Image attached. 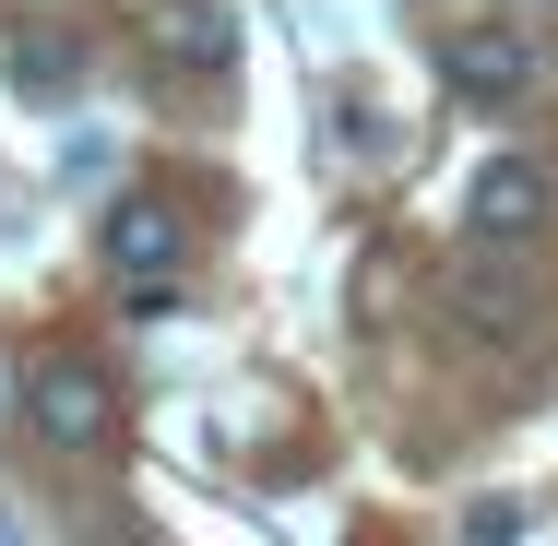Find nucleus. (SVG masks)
Instances as JSON below:
<instances>
[{"instance_id": "1", "label": "nucleus", "mask_w": 558, "mask_h": 546, "mask_svg": "<svg viewBox=\"0 0 558 546\" xmlns=\"http://www.w3.org/2000/svg\"><path fill=\"white\" fill-rule=\"evenodd\" d=\"M24 428L48 439V451H96V439L119 428L108 368H96V356H72V344H60V356H36V368H24Z\"/></svg>"}, {"instance_id": "2", "label": "nucleus", "mask_w": 558, "mask_h": 546, "mask_svg": "<svg viewBox=\"0 0 558 546\" xmlns=\"http://www.w3.org/2000/svg\"><path fill=\"white\" fill-rule=\"evenodd\" d=\"M463 215H475V238H487V250L547 238V226H558V179H547V155H487V167H475V191H463Z\"/></svg>"}, {"instance_id": "3", "label": "nucleus", "mask_w": 558, "mask_h": 546, "mask_svg": "<svg viewBox=\"0 0 558 546\" xmlns=\"http://www.w3.org/2000/svg\"><path fill=\"white\" fill-rule=\"evenodd\" d=\"M179 262H191V215L167 203V191H131V203H108V274L119 286H179Z\"/></svg>"}, {"instance_id": "4", "label": "nucleus", "mask_w": 558, "mask_h": 546, "mask_svg": "<svg viewBox=\"0 0 558 546\" xmlns=\"http://www.w3.org/2000/svg\"><path fill=\"white\" fill-rule=\"evenodd\" d=\"M440 72H451V96H463V108H523V96L547 84V60H535L511 24H463V36L440 48Z\"/></svg>"}, {"instance_id": "5", "label": "nucleus", "mask_w": 558, "mask_h": 546, "mask_svg": "<svg viewBox=\"0 0 558 546\" xmlns=\"http://www.w3.org/2000/svg\"><path fill=\"white\" fill-rule=\"evenodd\" d=\"M0 72H12V96H24V108H60V96H84V36L24 24V36L0 48Z\"/></svg>"}, {"instance_id": "6", "label": "nucleus", "mask_w": 558, "mask_h": 546, "mask_svg": "<svg viewBox=\"0 0 558 546\" xmlns=\"http://www.w3.org/2000/svg\"><path fill=\"white\" fill-rule=\"evenodd\" d=\"M451 321L475 332V344H499V332H535V286H499V274L475 262V274L451 286Z\"/></svg>"}, {"instance_id": "7", "label": "nucleus", "mask_w": 558, "mask_h": 546, "mask_svg": "<svg viewBox=\"0 0 558 546\" xmlns=\"http://www.w3.org/2000/svg\"><path fill=\"white\" fill-rule=\"evenodd\" d=\"M167 48H179V72H226V60H238L226 0H167Z\"/></svg>"}, {"instance_id": "8", "label": "nucleus", "mask_w": 558, "mask_h": 546, "mask_svg": "<svg viewBox=\"0 0 558 546\" xmlns=\"http://www.w3.org/2000/svg\"><path fill=\"white\" fill-rule=\"evenodd\" d=\"M0 546H36V523H24V511H12V499H0Z\"/></svg>"}, {"instance_id": "9", "label": "nucleus", "mask_w": 558, "mask_h": 546, "mask_svg": "<svg viewBox=\"0 0 558 546\" xmlns=\"http://www.w3.org/2000/svg\"><path fill=\"white\" fill-rule=\"evenodd\" d=\"M535 12H558V0H535Z\"/></svg>"}]
</instances>
